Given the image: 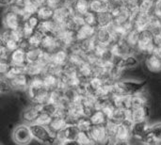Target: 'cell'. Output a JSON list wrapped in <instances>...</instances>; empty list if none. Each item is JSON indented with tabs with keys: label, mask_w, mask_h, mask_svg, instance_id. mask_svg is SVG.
<instances>
[{
	"label": "cell",
	"mask_w": 161,
	"mask_h": 145,
	"mask_svg": "<svg viewBox=\"0 0 161 145\" xmlns=\"http://www.w3.org/2000/svg\"><path fill=\"white\" fill-rule=\"evenodd\" d=\"M29 128L31 130L33 139L44 144H53L56 142L55 137L49 132V130L41 125H30Z\"/></svg>",
	"instance_id": "cell-2"
},
{
	"label": "cell",
	"mask_w": 161,
	"mask_h": 145,
	"mask_svg": "<svg viewBox=\"0 0 161 145\" xmlns=\"http://www.w3.org/2000/svg\"><path fill=\"white\" fill-rule=\"evenodd\" d=\"M150 134L152 138L157 141L160 142L161 141V123H157L153 125L150 128Z\"/></svg>",
	"instance_id": "cell-4"
},
{
	"label": "cell",
	"mask_w": 161,
	"mask_h": 145,
	"mask_svg": "<svg viewBox=\"0 0 161 145\" xmlns=\"http://www.w3.org/2000/svg\"><path fill=\"white\" fill-rule=\"evenodd\" d=\"M13 2V0H0V6L1 7H7L10 5Z\"/></svg>",
	"instance_id": "cell-5"
},
{
	"label": "cell",
	"mask_w": 161,
	"mask_h": 145,
	"mask_svg": "<svg viewBox=\"0 0 161 145\" xmlns=\"http://www.w3.org/2000/svg\"><path fill=\"white\" fill-rule=\"evenodd\" d=\"M146 81H135V80H125L121 81L116 85V90L122 95H133L140 92L145 86Z\"/></svg>",
	"instance_id": "cell-1"
},
{
	"label": "cell",
	"mask_w": 161,
	"mask_h": 145,
	"mask_svg": "<svg viewBox=\"0 0 161 145\" xmlns=\"http://www.w3.org/2000/svg\"><path fill=\"white\" fill-rule=\"evenodd\" d=\"M11 138L15 143L20 145L27 144L33 140V136L29 128V125H17L12 131Z\"/></svg>",
	"instance_id": "cell-3"
},
{
	"label": "cell",
	"mask_w": 161,
	"mask_h": 145,
	"mask_svg": "<svg viewBox=\"0 0 161 145\" xmlns=\"http://www.w3.org/2000/svg\"><path fill=\"white\" fill-rule=\"evenodd\" d=\"M6 91V83L0 79V93L4 92Z\"/></svg>",
	"instance_id": "cell-6"
}]
</instances>
